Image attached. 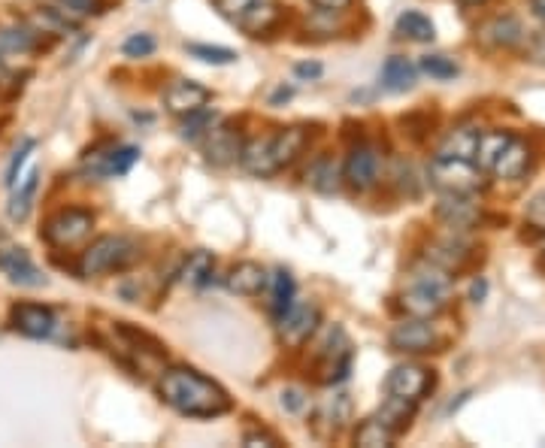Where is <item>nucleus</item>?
Masks as SVG:
<instances>
[{
    "mask_svg": "<svg viewBox=\"0 0 545 448\" xmlns=\"http://www.w3.org/2000/svg\"><path fill=\"white\" fill-rule=\"evenodd\" d=\"M436 221L443 224L449 234H470L482 221V206L473 200V194H443L436 203Z\"/></svg>",
    "mask_w": 545,
    "mask_h": 448,
    "instance_id": "7",
    "label": "nucleus"
},
{
    "mask_svg": "<svg viewBox=\"0 0 545 448\" xmlns=\"http://www.w3.org/2000/svg\"><path fill=\"white\" fill-rule=\"evenodd\" d=\"M212 125H215V112L209 106H203L197 112H188V116H182L179 134H182V140H200Z\"/></svg>",
    "mask_w": 545,
    "mask_h": 448,
    "instance_id": "36",
    "label": "nucleus"
},
{
    "mask_svg": "<svg viewBox=\"0 0 545 448\" xmlns=\"http://www.w3.org/2000/svg\"><path fill=\"white\" fill-rule=\"evenodd\" d=\"M479 40L494 49H515L524 40V28L515 16H497L479 31Z\"/></svg>",
    "mask_w": 545,
    "mask_h": 448,
    "instance_id": "22",
    "label": "nucleus"
},
{
    "mask_svg": "<svg viewBox=\"0 0 545 448\" xmlns=\"http://www.w3.org/2000/svg\"><path fill=\"white\" fill-rule=\"evenodd\" d=\"M446 306H449V297L436 294L424 285H415V282H409V288L400 294V309L409 318H436Z\"/></svg>",
    "mask_w": 545,
    "mask_h": 448,
    "instance_id": "17",
    "label": "nucleus"
},
{
    "mask_svg": "<svg viewBox=\"0 0 545 448\" xmlns=\"http://www.w3.org/2000/svg\"><path fill=\"white\" fill-rule=\"evenodd\" d=\"M530 161H533V152L524 140L512 137L509 146L497 155V161L491 164L488 173H494L497 179H521L527 170H530Z\"/></svg>",
    "mask_w": 545,
    "mask_h": 448,
    "instance_id": "20",
    "label": "nucleus"
},
{
    "mask_svg": "<svg viewBox=\"0 0 545 448\" xmlns=\"http://www.w3.org/2000/svg\"><path fill=\"white\" fill-rule=\"evenodd\" d=\"M430 388H433V373L421 364H397L385 379V391L391 397H403L412 403H418Z\"/></svg>",
    "mask_w": 545,
    "mask_h": 448,
    "instance_id": "11",
    "label": "nucleus"
},
{
    "mask_svg": "<svg viewBox=\"0 0 545 448\" xmlns=\"http://www.w3.org/2000/svg\"><path fill=\"white\" fill-rule=\"evenodd\" d=\"M352 421V400L346 394H337V397H327L315 415H312V430L321 436V439H334L340 436Z\"/></svg>",
    "mask_w": 545,
    "mask_h": 448,
    "instance_id": "13",
    "label": "nucleus"
},
{
    "mask_svg": "<svg viewBox=\"0 0 545 448\" xmlns=\"http://www.w3.org/2000/svg\"><path fill=\"white\" fill-rule=\"evenodd\" d=\"M394 31H397V37L412 40V43H430V40L436 37L433 22H430L424 13H418V10H406V13H400V16H397Z\"/></svg>",
    "mask_w": 545,
    "mask_h": 448,
    "instance_id": "28",
    "label": "nucleus"
},
{
    "mask_svg": "<svg viewBox=\"0 0 545 448\" xmlns=\"http://www.w3.org/2000/svg\"><path fill=\"white\" fill-rule=\"evenodd\" d=\"M479 134L482 131H473V128H458V131H452L446 140H443V146H440V158H467V161H473L476 158V146H479Z\"/></svg>",
    "mask_w": 545,
    "mask_h": 448,
    "instance_id": "31",
    "label": "nucleus"
},
{
    "mask_svg": "<svg viewBox=\"0 0 545 448\" xmlns=\"http://www.w3.org/2000/svg\"><path fill=\"white\" fill-rule=\"evenodd\" d=\"M37 149V140H25L22 143V149H16V155H13V161H10V167H7V185L10 188H16L19 185V173H22V167H25V161H28V155Z\"/></svg>",
    "mask_w": 545,
    "mask_h": 448,
    "instance_id": "42",
    "label": "nucleus"
},
{
    "mask_svg": "<svg viewBox=\"0 0 545 448\" xmlns=\"http://www.w3.org/2000/svg\"><path fill=\"white\" fill-rule=\"evenodd\" d=\"M312 4L324 13H343L355 4V0H312Z\"/></svg>",
    "mask_w": 545,
    "mask_h": 448,
    "instance_id": "46",
    "label": "nucleus"
},
{
    "mask_svg": "<svg viewBox=\"0 0 545 448\" xmlns=\"http://www.w3.org/2000/svg\"><path fill=\"white\" fill-rule=\"evenodd\" d=\"M158 391L167 406H173L179 415H188V418H218V415L231 412V406H234L222 385L191 367L164 370Z\"/></svg>",
    "mask_w": 545,
    "mask_h": 448,
    "instance_id": "1",
    "label": "nucleus"
},
{
    "mask_svg": "<svg viewBox=\"0 0 545 448\" xmlns=\"http://www.w3.org/2000/svg\"><path fill=\"white\" fill-rule=\"evenodd\" d=\"M306 179H309V185L315 188V191H321V194H334L337 188H340V167L331 161V158H318L312 167H309V173H306Z\"/></svg>",
    "mask_w": 545,
    "mask_h": 448,
    "instance_id": "33",
    "label": "nucleus"
},
{
    "mask_svg": "<svg viewBox=\"0 0 545 448\" xmlns=\"http://www.w3.org/2000/svg\"><path fill=\"white\" fill-rule=\"evenodd\" d=\"M470 297H473L476 303L485 297V282H482V279H479V282H473V291H470Z\"/></svg>",
    "mask_w": 545,
    "mask_h": 448,
    "instance_id": "50",
    "label": "nucleus"
},
{
    "mask_svg": "<svg viewBox=\"0 0 545 448\" xmlns=\"http://www.w3.org/2000/svg\"><path fill=\"white\" fill-rule=\"evenodd\" d=\"M140 258H143V249H140V243L134 237L106 234V237H97L91 246L82 249V255L76 261V273L82 279H94V276H103V273H125Z\"/></svg>",
    "mask_w": 545,
    "mask_h": 448,
    "instance_id": "2",
    "label": "nucleus"
},
{
    "mask_svg": "<svg viewBox=\"0 0 545 448\" xmlns=\"http://www.w3.org/2000/svg\"><path fill=\"white\" fill-rule=\"evenodd\" d=\"M37 49V31L28 25L0 28V55H28Z\"/></svg>",
    "mask_w": 545,
    "mask_h": 448,
    "instance_id": "30",
    "label": "nucleus"
},
{
    "mask_svg": "<svg viewBox=\"0 0 545 448\" xmlns=\"http://www.w3.org/2000/svg\"><path fill=\"white\" fill-rule=\"evenodd\" d=\"M515 134H509V131H488V134H479V146H476V164L482 167V170H491V164L497 161V155L509 146V140H512Z\"/></svg>",
    "mask_w": 545,
    "mask_h": 448,
    "instance_id": "34",
    "label": "nucleus"
},
{
    "mask_svg": "<svg viewBox=\"0 0 545 448\" xmlns=\"http://www.w3.org/2000/svg\"><path fill=\"white\" fill-rule=\"evenodd\" d=\"M415 79H418V70H415V64H412L409 58H403V55H391V58L385 61V67H382V88L391 91V94L409 91V88L415 85Z\"/></svg>",
    "mask_w": 545,
    "mask_h": 448,
    "instance_id": "23",
    "label": "nucleus"
},
{
    "mask_svg": "<svg viewBox=\"0 0 545 448\" xmlns=\"http://www.w3.org/2000/svg\"><path fill=\"white\" fill-rule=\"evenodd\" d=\"M243 445L246 448H276V445H282L273 433H261V430H255V433H246L243 436Z\"/></svg>",
    "mask_w": 545,
    "mask_h": 448,
    "instance_id": "45",
    "label": "nucleus"
},
{
    "mask_svg": "<svg viewBox=\"0 0 545 448\" xmlns=\"http://www.w3.org/2000/svg\"><path fill=\"white\" fill-rule=\"evenodd\" d=\"M321 324V309L315 303H291V309L276 321L282 343L291 349H300L303 343H309V336L318 330Z\"/></svg>",
    "mask_w": 545,
    "mask_h": 448,
    "instance_id": "9",
    "label": "nucleus"
},
{
    "mask_svg": "<svg viewBox=\"0 0 545 448\" xmlns=\"http://www.w3.org/2000/svg\"><path fill=\"white\" fill-rule=\"evenodd\" d=\"M470 258H473V246L464 240V234H449V237L433 240L427 246V261L436 264V267H443V270H449L452 276L461 273L470 264Z\"/></svg>",
    "mask_w": 545,
    "mask_h": 448,
    "instance_id": "15",
    "label": "nucleus"
},
{
    "mask_svg": "<svg viewBox=\"0 0 545 448\" xmlns=\"http://www.w3.org/2000/svg\"><path fill=\"white\" fill-rule=\"evenodd\" d=\"M0 270L13 285H25V288H40L46 285V276L40 273V267L31 261V255L25 249H4L0 252Z\"/></svg>",
    "mask_w": 545,
    "mask_h": 448,
    "instance_id": "16",
    "label": "nucleus"
},
{
    "mask_svg": "<svg viewBox=\"0 0 545 448\" xmlns=\"http://www.w3.org/2000/svg\"><path fill=\"white\" fill-rule=\"evenodd\" d=\"M530 10H533V16H536V19H542V22H545V0H530Z\"/></svg>",
    "mask_w": 545,
    "mask_h": 448,
    "instance_id": "49",
    "label": "nucleus"
},
{
    "mask_svg": "<svg viewBox=\"0 0 545 448\" xmlns=\"http://www.w3.org/2000/svg\"><path fill=\"white\" fill-rule=\"evenodd\" d=\"M267 288H270V312H273V321H279L291 309V303H294V294H297L294 276L288 270H276L270 276V285Z\"/></svg>",
    "mask_w": 545,
    "mask_h": 448,
    "instance_id": "26",
    "label": "nucleus"
},
{
    "mask_svg": "<svg viewBox=\"0 0 545 448\" xmlns=\"http://www.w3.org/2000/svg\"><path fill=\"white\" fill-rule=\"evenodd\" d=\"M58 4H61L70 16H76V19L103 13V0H58Z\"/></svg>",
    "mask_w": 545,
    "mask_h": 448,
    "instance_id": "44",
    "label": "nucleus"
},
{
    "mask_svg": "<svg viewBox=\"0 0 545 448\" xmlns=\"http://www.w3.org/2000/svg\"><path fill=\"white\" fill-rule=\"evenodd\" d=\"M430 182L443 194H476L482 191V167L467 158H440L430 161Z\"/></svg>",
    "mask_w": 545,
    "mask_h": 448,
    "instance_id": "3",
    "label": "nucleus"
},
{
    "mask_svg": "<svg viewBox=\"0 0 545 448\" xmlns=\"http://www.w3.org/2000/svg\"><path fill=\"white\" fill-rule=\"evenodd\" d=\"M421 70H424L430 79H440V82L455 79V76L461 73V67H458L449 55H424V58H421Z\"/></svg>",
    "mask_w": 545,
    "mask_h": 448,
    "instance_id": "37",
    "label": "nucleus"
},
{
    "mask_svg": "<svg viewBox=\"0 0 545 448\" xmlns=\"http://www.w3.org/2000/svg\"><path fill=\"white\" fill-rule=\"evenodd\" d=\"M288 97H291V91H288V88H279V91L273 94V103H279V100H288Z\"/></svg>",
    "mask_w": 545,
    "mask_h": 448,
    "instance_id": "51",
    "label": "nucleus"
},
{
    "mask_svg": "<svg viewBox=\"0 0 545 448\" xmlns=\"http://www.w3.org/2000/svg\"><path fill=\"white\" fill-rule=\"evenodd\" d=\"M188 52L194 55V58H200V61H206V64H234L237 61V52L234 49H225V46H206V43H191L188 46Z\"/></svg>",
    "mask_w": 545,
    "mask_h": 448,
    "instance_id": "38",
    "label": "nucleus"
},
{
    "mask_svg": "<svg viewBox=\"0 0 545 448\" xmlns=\"http://www.w3.org/2000/svg\"><path fill=\"white\" fill-rule=\"evenodd\" d=\"M461 7H482V4H488V0H458Z\"/></svg>",
    "mask_w": 545,
    "mask_h": 448,
    "instance_id": "52",
    "label": "nucleus"
},
{
    "mask_svg": "<svg viewBox=\"0 0 545 448\" xmlns=\"http://www.w3.org/2000/svg\"><path fill=\"white\" fill-rule=\"evenodd\" d=\"M518 46H521V55H524V61L545 67V28L524 34V40H521Z\"/></svg>",
    "mask_w": 545,
    "mask_h": 448,
    "instance_id": "39",
    "label": "nucleus"
},
{
    "mask_svg": "<svg viewBox=\"0 0 545 448\" xmlns=\"http://www.w3.org/2000/svg\"><path fill=\"white\" fill-rule=\"evenodd\" d=\"M255 4H258V0H212V7L222 13L225 19H231V22H240Z\"/></svg>",
    "mask_w": 545,
    "mask_h": 448,
    "instance_id": "41",
    "label": "nucleus"
},
{
    "mask_svg": "<svg viewBox=\"0 0 545 448\" xmlns=\"http://www.w3.org/2000/svg\"><path fill=\"white\" fill-rule=\"evenodd\" d=\"M155 37L152 34H131L125 43H122V52L125 58H149L155 52Z\"/></svg>",
    "mask_w": 545,
    "mask_h": 448,
    "instance_id": "40",
    "label": "nucleus"
},
{
    "mask_svg": "<svg viewBox=\"0 0 545 448\" xmlns=\"http://www.w3.org/2000/svg\"><path fill=\"white\" fill-rule=\"evenodd\" d=\"M37 191H40V173L34 170L28 179H19V185L13 188V197L7 203V215L13 221H28L31 218V209H34V200H37Z\"/></svg>",
    "mask_w": 545,
    "mask_h": 448,
    "instance_id": "24",
    "label": "nucleus"
},
{
    "mask_svg": "<svg viewBox=\"0 0 545 448\" xmlns=\"http://www.w3.org/2000/svg\"><path fill=\"white\" fill-rule=\"evenodd\" d=\"M282 406H285V409H291V412H300V409L306 406V400H303V391H297V388L285 391V394H282Z\"/></svg>",
    "mask_w": 545,
    "mask_h": 448,
    "instance_id": "47",
    "label": "nucleus"
},
{
    "mask_svg": "<svg viewBox=\"0 0 545 448\" xmlns=\"http://www.w3.org/2000/svg\"><path fill=\"white\" fill-rule=\"evenodd\" d=\"M10 324L28 340H46L55 330V312L43 303H16L10 309Z\"/></svg>",
    "mask_w": 545,
    "mask_h": 448,
    "instance_id": "12",
    "label": "nucleus"
},
{
    "mask_svg": "<svg viewBox=\"0 0 545 448\" xmlns=\"http://www.w3.org/2000/svg\"><path fill=\"white\" fill-rule=\"evenodd\" d=\"M412 415H415V403H412V400H403V397H391V394H388L385 406H382L373 418L382 421L394 436H400V433L409 427Z\"/></svg>",
    "mask_w": 545,
    "mask_h": 448,
    "instance_id": "27",
    "label": "nucleus"
},
{
    "mask_svg": "<svg viewBox=\"0 0 545 448\" xmlns=\"http://www.w3.org/2000/svg\"><path fill=\"white\" fill-rule=\"evenodd\" d=\"M379 149L376 146H370V143H358L352 152H349V158H346V164H343V179H346V185L349 188H355V191H370L376 182H379Z\"/></svg>",
    "mask_w": 545,
    "mask_h": 448,
    "instance_id": "10",
    "label": "nucleus"
},
{
    "mask_svg": "<svg viewBox=\"0 0 545 448\" xmlns=\"http://www.w3.org/2000/svg\"><path fill=\"white\" fill-rule=\"evenodd\" d=\"M318 367H321V382L324 385H334V382H343L352 370V343L343 327H334L327 330V340L321 343L318 349Z\"/></svg>",
    "mask_w": 545,
    "mask_h": 448,
    "instance_id": "6",
    "label": "nucleus"
},
{
    "mask_svg": "<svg viewBox=\"0 0 545 448\" xmlns=\"http://www.w3.org/2000/svg\"><path fill=\"white\" fill-rule=\"evenodd\" d=\"M276 22H279V7L270 4V0H258V4H255L237 25H240L249 37H261V34L273 31Z\"/></svg>",
    "mask_w": 545,
    "mask_h": 448,
    "instance_id": "29",
    "label": "nucleus"
},
{
    "mask_svg": "<svg viewBox=\"0 0 545 448\" xmlns=\"http://www.w3.org/2000/svg\"><path fill=\"white\" fill-rule=\"evenodd\" d=\"M225 285L228 291L240 294V297H258L261 291H267L270 285V276L261 264L255 261H240L237 267H231V273L225 276Z\"/></svg>",
    "mask_w": 545,
    "mask_h": 448,
    "instance_id": "19",
    "label": "nucleus"
},
{
    "mask_svg": "<svg viewBox=\"0 0 545 448\" xmlns=\"http://www.w3.org/2000/svg\"><path fill=\"white\" fill-rule=\"evenodd\" d=\"M394 439L397 436L376 418L361 421L355 430V445H361V448H388V445H394Z\"/></svg>",
    "mask_w": 545,
    "mask_h": 448,
    "instance_id": "35",
    "label": "nucleus"
},
{
    "mask_svg": "<svg viewBox=\"0 0 545 448\" xmlns=\"http://www.w3.org/2000/svg\"><path fill=\"white\" fill-rule=\"evenodd\" d=\"M137 161H140L137 146H103V149H91L85 155L82 170L91 179H113V176H125Z\"/></svg>",
    "mask_w": 545,
    "mask_h": 448,
    "instance_id": "8",
    "label": "nucleus"
},
{
    "mask_svg": "<svg viewBox=\"0 0 545 448\" xmlns=\"http://www.w3.org/2000/svg\"><path fill=\"white\" fill-rule=\"evenodd\" d=\"M270 143H273V161L279 170H285L288 164H294V158L303 152L306 146V131L303 128H285L279 134H270Z\"/></svg>",
    "mask_w": 545,
    "mask_h": 448,
    "instance_id": "25",
    "label": "nucleus"
},
{
    "mask_svg": "<svg viewBox=\"0 0 545 448\" xmlns=\"http://www.w3.org/2000/svg\"><path fill=\"white\" fill-rule=\"evenodd\" d=\"M294 73H297L300 79H318V76H321V64H315V61L306 64V61H303V64L294 67Z\"/></svg>",
    "mask_w": 545,
    "mask_h": 448,
    "instance_id": "48",
    "label": "nucleus"
},
{
    "mask_svg": "<svg viewBox=\"0 0 545 448\" xmlns=\"http://www.w3.org/2000/svg\"><path fill=\"white\" fill-rule=\"evenodd\" d=\"M240 164H243V170H249L252 176H261V179L279 173V167L273 161V143H270V137H252V140H246L243 149H240Z\"/></svg>",
    "mask_w": 545,
    "mask_h": 448,
    "instance_id": "21",
    "label": "nucleus"
},
{
    "mask_svg": "<svg viewBox=\"0 0 545 448\" xmlns=\"http://www.w3.org/2000/svg\"><path fill=\"white\" fill-rule=\"evenodd\" d=\"M212 270H215V258H212V252H191L188 258H185V264H182V270H179V279L185 282V285H191V288H203L209 279H212Z\"/></svg>",
    "mask_w": 545,
    "mask_h": 448,
    "instance_id": "32",
    "label": "nucleus"
},
{
    "mask_svg": "<svg viewBox=\"0 0 545 448\" xmlns=\"http://www.w3.org/2000/svg\"><path fill=\"white\" fill-rule=\"evenodd\" d=\"M209 100H212V91H209L206 85L194 82V79H176V82H170L167 91H164V106H167V112H173V116H179V119L188 116V112L203 109Z\"/></svg>",
    "mask_w": 545,
    "mask_h": 448,
    "instance_id": "14",
    "label": "nucleus"
},
{
    "mask_svg": "<svg viewBox=\"0 0 545 448\" xmlns=\"http://www.w3.org/2000/svg\"><path fill=\"white\" fill-rule=\"evenodd\" d=\"M524 221H527V228H533V231L545 234V191H539V194L527 203Z\"/></svg>",
    "mask_w": 545,
    "mask_h": 448,
    "instance_id": "43",
    "label": "nucleus"
},
{
    "mask_svg": "<svg viewBox=\"0 0 545 448\" xmlns=\"http://www.w3.org/2000/svg\"><path fill=\"white\" fill-rule=\"evenodd\" d=\"M94 228V212L85 206H67L61 212H55L46 228L40 231V237L52 246V249H73L82 240H88Z\"/></svg>",
    "mask_w": 545,
    "mask_h": 448,
    "instance_id": "4",
    "label": "nucleus"
},
{
    "mask_svg": "<svg viewBox=\"0 0 545 448\" xmlns=\"http://www.w3.org/2000/svg\"><path fill=\"white\" fill-rule=\"evenodd\" d=\"M206 158L212 161V164H218V167H225V164H231V161H240V149H243V143H240V134L231 128V125H212L206 134Z\"/></svg>",
    "mask_w": 545,
    "mask_h": 448,
    "instance_id": "18",
    "label": "nucleus"
},
{
    "mask_svg": "<svg viewBox=\"0 0 545 448\" xmlns=\"http://www.w3.org/2000/svg\"><path fill=\"white\" fill-rule=\"evenodd\" d=\"M388 346L400 355H430V352H443L446 340L430 324V318H409L397 324L388 333Z\"/></svg>",
    "mask_w": 545,
    "mask_h": 448,
    "instance_id": "5",
    "label": "nucleus"
}]
</instances>
